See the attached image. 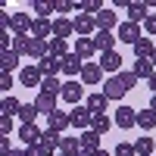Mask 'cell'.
Wrapping results in <instances>:
<instances>
[{
    "label": "cell",
    "mask_w": 156,
    "mask_h": 156,
    "mask_svg": "<svg viewBox=\"0 0 156 156\" xmlns=\"http://www.w3.org/2000/svg\"><path fill=\"white\" fill-rule=\"evenodd\" d=\"M41 81H44V72H41L37 62L19 69V84H22V87H34V90H37V87H41Z\"/></svg>",
    "instance_id": "6da1fadb"
},
{
    "label": "cell",
    "mask_w": 156,
    "mask_h": 156,
    "mask_svg": "<svg viewBox=\"0 0 156 156\" xmlns=\"http://www.w3.org/2000/svg\"><path fill=\"white\" fill-rule=\"evenodd\" d=\"M125 94H128V87L119 81V75H109L106 81H103V97H106L109 103H112V100H115V103L125 100Z\"/></svg>",
    "instance_id": "7a4b0ae2"
},
{
    "label": "cell",
    "mask_w": 156,
    "mask_h": 156,
    "mask_svg": "<svg viewBox=\"0 0 156 156\" xmlns=\"http://www.w3.org/2000/svg\"><path fill=\"white\" fill-rule=\"evenodd\" d=\"M72 22H75V34H78V37H94V34L100 31V28H97V19H94V16H84V12H78Z\"/></svg>",
    "instance_id": "3957f363"
},
{
    "label": "cell",
    "mask_w": 156,
    "mask_h": 156,
    "mask_svg": "<svg viewBox=\"0 0 156 156\" xmlns=\"http://www.w3.org/2000/svg\"><path fill=\"white\" fill-rule=\"evenodd\" d=\"M115 37H119V41H125V44H137L140 41V37H144V34H140V25L137 22H122L119 25V28H115Z\"/></svg>",
    "instance_id": "277c9868"
},
{
    "label": "cell",
    "mask_w": 156,
    "mask_h": 156,
    "mask_svg": "<svg viewBox=\"0 0 156 156\" xmlns=\"http://www.w3.org/2000/svg\"><path fill=\"white\" fill-rule=\"evenodd\" d=\"M62 100L72 103V106H81V100H84V84L81 81H66V87H62Z\"/></svg>",
    "instance_id": "5b68a950"
},
{
    "label": "cell",
    "mask_w": 156,
    "mask_h": 156,
    "mask_svg": "<svg viewBox=\"0 0 156 156\" xmlns=\"http://www.w3.org/2000/svg\"><path fill=\"white\" fill-rule=\"evenodd\" d=\"M69 119H72V128H78V131H87L90 122H94V112H90L87 106H75L69 112Z\"/></svg>",
    "instance_id": "8992f818"
},
{
    "label": "cell",
    "mask_w": 156,
    "mask_h": 156,
    "mask_svg": "<svg viewBox=\"0 0 156 156\" xmlns=\"http://www.w3.org/2000/svg\"><path fill=\"white\" fill-rule=\"evenodd\" d=\"M112 122L128 131V128L137 125V109H134V106H119V109H115V115H112Z\"/></svg>",
    "instance_id": "52a82bcc"
},
{
    "label": "cell",
    "mask_w": 156,
    "mask_h": 156,
    "mask_svg": "<svg viewBox=\"0 0 156 156\" xmlns=\"http://www.w3.org/2000/svg\"><path fill=\"white\" fill-rule=\"evenodd\" d=\"M66 128H72V119H69V112H62V109H56L53 115H47V131H56V134H66Z\"/></svg>",
    "instance_id": "ba28073f"
},
{
    "label": "cell",
    "mask_w": 156,
    "mask_h": 156,
    "mask_svg": "<svg viewBox=\"0 0 156 156\" xmlns=\"http://www.w3.org/2000/svg\"><path fill=\"white\" fill-rule=\"evenodd\" d=\"M81 84H103V66L100 62H84V69H81Z\"/></svg>",
    "instance_id": "9c48e42d"
},
{
    "label": "cell",
    "mask_w": 156,
    "mask_h": 156,
    "mask_svg": "<svg viewBox=\"0 0 156 156\" xmlns=\"http://www.w3.org/2000/svg\"><path fill=\"white\" fill-rule=\"evenodd\" d=\"M31 25H34V19L28 12H12V22H9L12 34H31Z\"/></svg>",
    "instance_id": "30bf717a"
},
{
    "label": "cell",
    "mask_w": 156,
    "mask_h": 156,
    "mask_svg": "<svg viewBox=\"0 0 156 156\" xmlns=\"http://www.w3.org/2000/svg\"><path fill=\"white\" fill-rule=\"evenodd\" d=\"M34 106L41 115H53L59 106H56V97L53 94H44V90H37V97H34Z\"/></svg>",
    "instance_id": "8fae6325"
},
{
    "label": "cell",
    "mask_w": 156,
    "mask_h": 156,
    "mask_svg": "<svg viewBox=\"0 0 156 156\" xmlns=\"http://www.w3.org/2000/svg\"><path fill=\"white\" fill-rule=\"evenodd\" d=\"M75 53L81 56L84 62H90V56L100 53V50H97V44H94V37H75Z\"/></svg>",
    "instance_id": "7c38bea8"
},
{
    "label": "cell",
    "mask_w": 156,
    "mask_h": 156,
    "mask_svg": "<svg viewBox=\"0 0 156 156\" xmlns=\"http://www.w3.org/2000/svg\"><path fill=\"white\" fill-rule=\"evenodd\" d=\"M81 69H84V59H81V56H78L75 50H72V53L62 59V75H72V78L78 75V78H81Z\"/></svg>",
    "instance_id": "4fadbf2b"
},
{
    "label": "cell",
    "mask_w": 156,
    "mask_h": 156,
    "mask_svg": "<svg viewBox=\"0 0 156 156\" xmlns=\"http://www.w3.org/2000/svg\"><path fill=\"white\" fill-rule=\"evenodd\" d=\"M100 137H103V134H97L94 128L81 131V134H78V140H81V150H84V153H97V150H100Z\"/></svg>",
    "instance_id": "5bb4252c"
},
{
    "label": "cell",
    "mask_w": 156,
    "mask_h": 156,
    "mask_svg": "<svg viewBox=\"0 0 156 156\" xmlns=\"http://www.w3.org/2000/svg\"><path fill=\"white\" fill-rule=\"evenodd\" d=\"M31 37H37V41H50V37H53V22H50V19H34Z\"/></svg>",
    "instance_id": "9a60e30c"
},
{
    "label": "cell",
    "mask_w": 156,
    "mask_h": 156,
    "mask_svg": "<svg viewBox=\"0 0 156 156\" xmlns=\"http://www.w3.org/2000/svg\"><path fill=\"white\" fill-rule=\"evenodd\" d=\"M37 66H41L44 78H59V72H62V59H56V56H44Z\"/></svg>",
    "instance_id": "2e32d148"
},
{
    "label": "cell",
    "mask_w": 156,
    "mask_h": 156,
    "mask_svg": "<svg viewBox=\"0 0 156 156\" xmlns=\"http://www.w3.org/2000/svg\"><path fill=\"white\" fill-rule=\"evenodd\" d=\"M119 25H122V22H119V16H115L109 6L97 16V28H100V31H112V28H119Z\"/></svg>",
    "instance_id": "e0dca14e"
},
{
    "label": "cell",
    "mask_w": 156,
    "mask_h": 156,
    "mask_svg": "<svg viewBox=\"0 0 156 156\" xmlns=\"http://www.w3.org/2000/svg\"><path fill=\"white\" fill-rule=\"evenodd\" d=\"M100 66H103V72H115V75H119V72H122V56L115 53V50L100 53Z\"/></svg>",
    "instance_id": "ac0fdd59"
},
{
    "label": "cell",
    "mask_w": 156,
    "mask_h": 156,
    "mask_svg": "<svg viewBox=\"0 0 156 156\" xmlns=\"http://www.w3.org/2000/svg\"><path fill=\"white\" fill-rule=\"evenodd\" d=\"M106 106H109V100L103 97V90H97V94H87V109L94 112V115H106Z\"/></svg>",
    "instance_id": "d6986e66"
},
{
    "label": "cell",
    "mask_w": 156,
    "mask_h": 156,
    "mask_svg": "<svg viewBox=\"0 0 156 156\" xmlns=\"http://www.w3.org/2000/svg\"><path fill=\"white\" fill-rule=\"evenodd\" d=\"M75 34V22L72 19H53V37H62V41H66V37H72Z\"/></svg>",
    "instance_id": "ffe728a7"
},
{
    "label": "cell",
    "mask_w": 156,
    "mask_h": 156,
    "mask_svg": "<svg viewBox=\"0 0 156 156\" xmlns=\"http://www.w3.org/2000/svg\"><path fill=\"white\" fill-rule=\"evenodd\" d=\"M19 137H22L25 144L31 147V144H37V140L44 137V131L37 128V122H34V125H19Z\"/></svg>",
    "instance_id": "44dd1931"
},
{
    "label": "cell",
    "mask_w": 156,
    "mask_h": 156,
    "mask_svg": "<svg viewBox=\"0 0 156 156\" xmlns=\"http://www.w3.org/2000/svg\"><path fill=\"white\" fill-rule=\"evenodd\" d=\"M134 78H137V81H150V75L156 72V66H153V62L150 59H134Z\"/></svg>",
    "instance_id": "7402d4cb"
},
{
    "label": "cell",
    "mask_w": 156,
    "mask_h": 156,
    "mask_svg": "<svg viewBox=\"0 0 156 156\" xmlns=\"http://www.w3.org/2000/svg\"><path fill=\"white\" fill-rule=\"evenodd\" d=\"M150 3H131L128 6V22H137V25H144L147 22V16H150Z\"/></svg>",
    "instance_id": "603a6c76"
},
{
    "label": "cell",
    "mask_w": 156,
    "mask_h": 156,
    "mask_svg": "<svg viewBox=\"0 0 156 156\" xmlns=\"http://www.w3.org/2000/svg\"><path fill=\"white\" fill-rule=\"evenodd\" d=\"M115 41H119V37H112V31H97V34H94V44H97L100 53H109Z\"/></svg>",
    "instance_id": "cb8c5ba5"
},
{
    "label": "cell",
    "mask_w": 156,
    "mask_h": 156,
    "mask_svg": "<svg viewBox=\"0 0 156 156\" xmlns=\"http://www.w3.org/2000/svg\"><path fill=\"white\" fill-rule=\"evenodd\" d=\"M153 50H156V44L150 41V37H140V41L134 44V59H150Z\"/></svg>",
    "instance_id": "d4e9b609"
},
{
    "label": "cell",
    "mask_w": 156,
    "mask_h": 156,
    "mask_svg": "<svg viewBox=\"0 0 156 156\" xmlns=\"http://www.w3.org/2000/svg\"><path fill=\"white\" fill-rule=\"evenodd\" d=\"M12 50L19 56H28L31 53V34H12Z\"/></svg>",
    "instance_id": "484cf974"
},
{
    "label": "cell",
    "mask_w": 156,
    "mask_h": 156,
    "mask_svg": "<svg viewBox=\"0 0 156 156\" xmlns=\"http://www.w3.org/2000/svg\"><path fill=\"white\" fill-rule=\"evenodd\" d=\"M31 9L37 12L34 19H50V16L56 12V3H50V0H34V3H31Z\"/></svg>",
    "instance_id": "4316f807"
},
{
    "label": "cell",
    "mask_w": 156,
    "mask_h": 156,
    "mask_svg": "<svg viewBox=\"0 0 156 156\" xmlns=\"http://www.w3.org/2000/svg\"><path fill=\"white\" fill-rule=\"evenodd\" d=\"M37 115H41V112H37L34 103H22V112L16 115V119H19L22 125H34V122H37Z\"/></svg>",
    "instance_id": "83f0119b"
},
{
    "label": "cell",
    "mask_w": 156,
    "mask_h": 156,
    "mask_svg": "<svg viewBox=\"0 0 156 156\" xmlns=\"http://www.w3.org/2000/svg\"><path fill=\"white\" fill-rule=\"evenodd\" d=\"M28 56L37 59V62H41L44 56H50V41H37V37H31V53Z\"/></svg>",
    "instance_id": "f1b7e54d"
},
{
    "label": "cell",
    "mask_w": 156,
    "mask_h": 156,
    "mask_svg": "<svg viewBox=\"0 0 156 156\" xmlns=\"http://www.w3.org/2000/svg\"><path fill=\"white\" fill-rule=\"evenodd\" d=\"M137 128H144V131H153V128H156V112L150 106L137 112Z\"/></svg>",
    "instance_id": "f546056e"
},
{
    "label": "cell",
    "mask_w": 156,
    "mask_h": 156,
    "mask_svg": "<svg viewBox=\"0 0 156 156\" xmlns=\"http://www.w3.org/2000/svg\"><path fill=\"white\" fill-rule=\"evenodd\" d=\"M62 87H66V81H59V78H44L41 81V90L53 94V97H62Z\"/></svg>",
    "instance_id": "4dcf8cb0"
},
{
    "label": "cell",
    "mask_w": 156,
    "mask_h": 156,
    "mask_svg": "<svg viewBox=\"0 0 156 156\" xmlns=\"http://www.w3.org/2000/svg\"><path fill=\"white\" fill-rule=\"evenodd\" d=\"M0 112H3V115H9V119H12V115H19L22 112V103L16 100V97H3V103H0Z\"/></svg>",
    "instance_id": "1f68e13d"
},
{
    "label": "cell",
    "mask_w": 156,
    "mask_h": 156,
    "mask_svg": "<svg viewBox=\"0 0 156 156\" xmlns=\"http://www.w3.org/2000/svg\"><path fill=\"white\" fill-rule=\"evenodd\" d=\"M59 153L78 156V153H81V140H78V137H66V134H62V140H59Z\"/></svg>",
    "instance_id": "d6a6232c"
},
{
    "label": "cell",
    "mask_w": 156,
    "mask_h": 156,
    "mask_svg": "<svg viewBox=\"0 0 156 156\" xmlns=\"http://www.w3.org/2000/svg\"><path fill=\"white\" fill-rule=\"evenodd\" d=\"M50 56L66 59V56H69V44L62 41V37H50Z\"/></svg>",
    "instance_id": "836d02e7"
},
{
    "label": "cell",
    "mask_w": 156,
    "mask_h": 156,
    "mask_svg": "<svg viewBox=\"0 0 156 156\" xmlns=\"http://www.w3.org/2000/svg\"><path fill=\"white\" fill-rule=\"evenodd\" d=\"M19 53L16 50H3V62H0V72H12V69H19Z\"/></svg>",
    "instance_id": "e575fe53"
},
{
    "label": "cell",
    "mask_w": 156,
    "mask_h": 156,
    "mask_svg": "<svg viewBox=\"0 0 156 156\" xmlns=\"http://www.w3.org/2000/svg\"><path fill=\"white\" fill-rule=\"evenodd\" d=\"M134 150H137V156H153L156 140H153V137H137V140H134Z\"/></svg>",
    "instance_id": "d590c367"
},
{
    "label": "cell",
    "mask_w": 156,
    "mask_h": 156,
    "mask_svg": "<svg viewBox=\"0 0 156 156\" xmlns=\"http://www.w3.org/2000/svg\"><path fill=\"white\" fill-rule=\"evenodd\" d=\"M90 128H94L97 134H106L109 128H112V119H109V115H94V122H90Z\"/></svg>",
    "instance_id": "8d00e7d4"
},
{
    "label": "cell",
    "mask_w": 156,
    "mask_h": 156,
    "mask_svg": "<svg viewBox=\"0 0 156 156\" xmlns=\"http://www.w3.org/2000/svg\"><path fill=\"white\" fill-rule=\"evenodd\" d=\"M72 9H81V3H69V0H56V12L62 19H66V12H72Z\"/></svg>",
    "instance_id": "74e56055"
},
{
    "label": "cell",
    "mask_w": 156,
    "mask_h": 156,
    "mask_svg": "<svg viewBox=\"0 0 156 156\" xmlns=\"http://www.w3.org/2000/svg\"><path fill=\"white\" fill-rule=\"evenodd\" d=\"M112 156H137V150H134V144H115Z\"/></svg>",
    "instance_id": "f35d334b"
},
{
    "label": "cell",
    "mask_w": 156,
    "mask_h": 156,
    "mask_svg": "<svg viewBox=\"0 0 156 156\" xmlns=\"http://www.w3.org/2000/svg\"><path fill=\"white\" fill-rule=\"evenodd\" d=\"M9 131H12V119L9 115H0V137H9Z\"/></svg>",
    "instance_id": "ab89813d"
},
{
    "label": "cell",
    "mask_w": 156,
    "mask_h": 156,
    "mask_svg": "<svg viewBox=\"0 0 156 156\" xmlns=\"http://www.w3.org/2000/svg\"><path fill=\"white\" fill-rule=\"evenodd\" d=\"M119 81H122L128 90H131V87L137 84V78H134V72H119Z\"/></svg>",
    "instance_id": "60d3db41"
},
{
    "label": "cell",
    "mask_w": 156,
    "mask_h": 156,
    "mask_svg": "<svg viewBox=\"0 0 156 156\" xmlns=\"http://www.w3.org/2000/svg\"><path fill=\"white\" fill-rule=\"evenodd\" d=\"M0 90H3V94L12 90V75H9V72H0Z\"/></svg>",
    "instance_id": "b9f144b4"
},
{
    "label": "cell",
    "mask_w": 156,
    "mask_h": 156,
    "mask_svg": "<svg viewBox=\"0 0 156 156\" xmlns=\"http://www.w3.org/2000/svg\"><path fill=\"white\" fill-rule=\"evenodd\" d=\"M144 31H147L150 37H156V12H150V16H147V22H144Z\"/></svg>",
    "instance_id": "7bdbcfd3"
},
{
    "label": "cell",
    "mask_w": 156,
    "mask_h": 156,
    "mask_svg": "<svg viewBox=\"0 0 156 156\" xmlns=\"http://www.w3.org/2000/svg\"><path fill=\"white\" fill-rule=\"evenodd\" d=\"M147 84H150V90H153V94H156V72L150 75V81H147Z\"/></svg>",
    "instance_id": "ee69618b"
},
{
    "label": "cell",
    "mask_w": 156,
    "mask_h": 156,
    "mask_svg": "<svg viewBox=\"0 0 156 156\" xmlns=\"http://www.w3.org/2000/svg\"><path fill=\"white\" fill-rule=\"evenodd\" d=\"M94 156H112V153H109V150H97Z\"/></svg>",
    "instance_id": "f6af8a7d"
},
{
    "label": "cell",
    "mask_w": 156,
    "mask_h": 156,
    "mask_svg": "<svg viewBox=\"0 0 156 156\" xmlns=\"http://www.w3.org/2000/svg\"><path fill=\"white\" fill-rule=\"evenodd\" d=\"M150 109H153V112H156V94H153V97H150Z\"/></svg>",
    "instance_id": "bcb514c9"
},
{
    "label": "cell",
    "mask_w": 156,
    "mask_h": 156,
    "mask_svg": "<svg viewBox=\"0 0 156 156\" xmlns=\"http://www.w3.org/2000/svg\"><path fill=\"white\" fill-rule=\"evenodd\" d=\"M9 156H25V150H12V153H9Z\"/></svg>",
    "instance_id": "7dc6e473"
},
{
    "label": "cell",
    "mask_w": 156,
    "mask_h": 156,
    "mask_svg": "<svg viewBox=\"0 0 156 156\" xmlns=\"http://www.w3.org/2000/svg\"><path fill=\"white\" fill-rule=\"evenodd\" d=\"M150 62H153V66H156V50H153V56H150Z\"/></svg>",
    "instance_id": "c3c4849f"
},
{
    "label": "cell",
    "mask_w": 156,
    "mask_h": 156,
    "mask_svg": "<svg viewBox=\"0 0 156 156\" xmlns=\"http://www.w3.org/2000/svg\"><path fill=\"white\" fill-rule=\"evenodd\" d=\"M78 156H94V153H84V150H81V153H78Z\"/></svg>",
    "instance_id": "681fc988"
},
{
    "label": "cell",
    "mask_w": 156,
    "mask_h": 156,
    "mask_svg": "<svg viewBox=\"0 0 156 156\" xmlns=\"http://www.w3.org/2000/svg\"><path fill=\"white\" fill-rule=\"evenodd\" d=\"M56 156H69V153H56Z\"/></svg>",
    "instance_id": "f907efd6"
}]
</instances>
